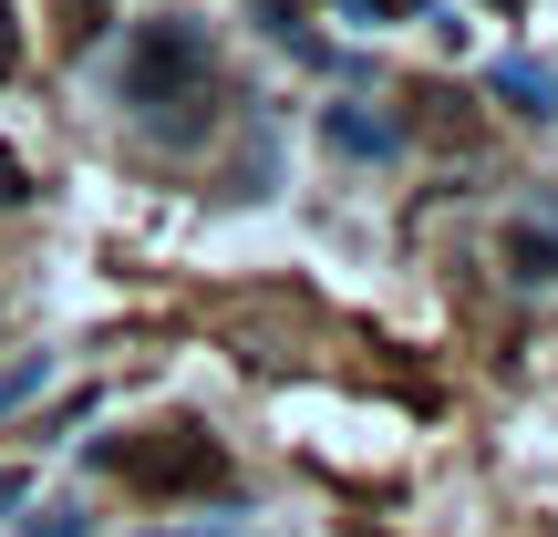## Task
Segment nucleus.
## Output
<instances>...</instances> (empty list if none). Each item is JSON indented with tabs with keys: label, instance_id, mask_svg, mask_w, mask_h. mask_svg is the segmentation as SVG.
<instances>
[{
	"label": "nucleus",
	"instance_id": "f257e3e1",
	"mask_svg": "<svg viewBox=\"0 0 558 537\" xmlns=\"http://www.w3.org/2000/svg\"><path fill=\"white\" fill-rule=\"evenodd\" d=\"M207 94H218V41H207V21L186 11H156L124 32V62H114V103L145 124V135L186 145L207 124Z\"/></svg>",
	"mask_w": 558,
	"mask_h": 537
},
{
	"label": "nucleus",
	"instance_id": "f03ea898",
	"mask_svg": "<svg viewBox=\"0 0 558 537\" xmlns=\"http://www.w3.org/2000/svg\"><path fill=\"white\" fill-rule=\"evenodd\" d=\"M104 465H114L135 497H207V486H228V455L207 424H145V435L104 444Z\"/></svg>",
	"mask_w": 558,
	"mask_h": 537
},
{
	"label": "nucleus",
	"instance_id": "7ed1b4c3",
	"mask_svg": "<svg viewBox=\"0 0 558 537\" xmlns=\"http://www.w3.org/2000/svg\"><path fill=\"white\" fill-rule=\"evenodd\" d=\"M320 135H331V156H352V166H393L403 156V124L383 114V103H320Z\"/></svg>",
	"mask_w": 558,
	"mask_h": 537
},
{
	"label": "nucleus",
	"instance_id": "20e7f679",
	"mask_svg": "<svg viewBox=\"0 0 558 537\" xmlns=\"http://www.w3.org/2000/svg\"><path fill=\"white\" fill-rule=\"evenodd\" d=\"M507 279H518V290H558V228L548 218L507 228Z\"/></svg>",
	"mask_w": 558,
	"mask_h": 537
},
{
	"label": "nucleus",
	"instance_id": "39448f33",
	"mask_svg": "<svg viewBox=\"0 0 558 537\" xmlns=\"http://www.w3.org/2000/svg\"><path fill=\"white\" fill-rule=\"evenodd\" d=\"M497 94L518 103V114H558V73H548V62H527V52L497 62Z\"/></svg>",
	"mask_w": 558,
	"mask_h": 537
},
{
	"label": "nucleus",
	"instance_id": "423d86ee",
	"mask_svg": "<svg viewBox=\"0 0 558 537\" xmlns=\"http://www.w3.org/2000/svg\"><path fill=\"white\" fill-rule=\"evenodd\" d=\"M41 382H52V362H41V352H32V362H11V373H0V414H11V403H32Z\"/></svg>",
	"mask_w": 558,
	"mask_h": 537
},
{
	"label": "nucleus",
	"instance_id": "0eeeda50",
	"mask_svg": "<svg viewBox=\"0 0 558 537\" xmlns=\"http://www.w3.org/2000/svg\"><path fill=\"white\" fill-rule=\"evenodd\" d=\"M21 537H94V527H83V507H41V517L21 527Z\"/></svg>",
	"mask_w": 558,
	"mask_h": 537
},
{
	"label": "nucleus",
	"instance_id": "6e6552de",
	"mask_svg": "<svg viewBox=\"0 0 558 537\" xmlns=\"http://www.w3.org/2000/svg\"><path fill=\"white\" fill-rule=\"evenodd\" d=\"M104 32V0H62V41H94Z\"/></svg>",
	"mask_w": 558,
	"mask_h": 537
},
{
	"label": "nucleus",
	"instance_id": "1a4fd4ad",
	"mask_svg": "<svg viewBox=\"0 0 558 537\" xmlns=\"http://www.w3.org/2000/svg\"><path fill=\"white\" fill-rule=\"evenodd\" d=\"M21 197H32V166H21L11 145H0V207H21Z\"/></svg>",
	"mask_w": 558,
	"mask_h": 537
},
{
	"label": "nucleus",
	"instance_id": "9d476101",
	"mask_svg": "<svg viewBox=\"0 0 558 537\" xmlns=\"http://www.w3.org/2000/svg\"><path fill=\"white\" fill-rule=\"evenodd\" d=\"M21 62V21H11V0H0V73Z\"/></svg>",
	"mask_w": 558,
	"mask_h": 537
},
{
	"label": "nucleus",
	"instance_id": "9b49d317",
	"mask_svg": "<svg viewBox=\"0 0 558 537\" xmlns=\"http://www.w3.org/2000/svg\"><path fill=\"white\" fill-rule=\"evenodd\" d=\"M156 537H239V527H207V517H186V527H156Z\"/></svg>",
	"mask_w": 558,
	"mask_h": 537
},
{
	"label": "nucleus",
	"instance_id": "f8f14e48",
	"mask_svg": "<svg viewBox=\"0 0 558 537\" xmlns=\"http://www.w3.org/2000/svg\"><path fill=\"white\" fill-rule=\"evenodd\" d=\"M11 507H21V465H0V517H11Z\"/></svg>",
	"mask_w": 558,
	"mask_h": 537
}]
</instances>
